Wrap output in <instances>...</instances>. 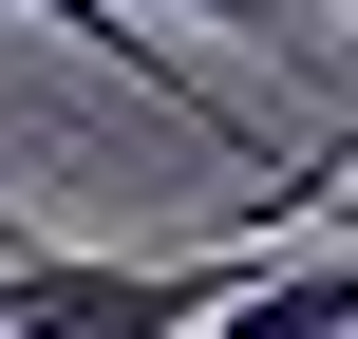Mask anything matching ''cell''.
I'll list each match as a JSON object with an SVG mask.
<instances>
[{"mask_svg":"<svg viewBox=\"0 0 358 339\" xmlns=\"http://www.w3.org/2000/svg\"><path fill=\"white\" fill-rule=\"evenodd\" d=\"M227 283H245V245H189V264H132V245H0V339H189L227 321Z\"/></svg>","mask_w":358,"mask_h":339,"instance_id":"obj_1","label":"cell"},{"mask_svg":"<svg viewBox=\"0 0 358 339\" xmlns=\"http://www.w3.org/2000/svg\"><path fill=\"white\" fill-rule=\"evenodd\" d=\"M170 19H283V0H170Z\"/></svg>","mask_w":358,"mask_h":339,"instance_id":"obj_2","label":"cell"},{"mask_svg":"<svg viewBox=\"0 0 358 339\" xmlns=\"http://www.w3.org/2000/svg\"><path fill=\"white\" fill-rule=\"evenodd\" d=\"M340 19H358V0H340Z\"/></svg>","mask_w":358,"mask_h":339,"instance_id":"obj_3","label":"cell"}]
</instances>
